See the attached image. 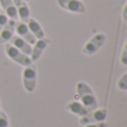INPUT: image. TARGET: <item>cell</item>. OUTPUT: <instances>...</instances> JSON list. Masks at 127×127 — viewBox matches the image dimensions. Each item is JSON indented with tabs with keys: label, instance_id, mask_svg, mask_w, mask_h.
<instances>
[{
	"label": "cell",
	"instance_id": "6da1fadb",
	"mask_svg": "<svg viewBox=\"0 0 127 127\" xmlns=\"http://www.w3.org/2000/svg\"><path fill=\"white\" fill-rule=\"evenodd\" d=\"M77 95L80 100V103L87 108L89 112H93L97 108V99L96 96L94 95L92 88L87 85L86 83L79 81L77 84Z\"/></svg>",
	"mask_w": 127,
	"mask_h": 127
},
{
	"label": "cell",
	"instance_id": "7a4b0ae2",
	"mask_svg": "<svg viewBox=\"0 0 127 127\" xmlns=\"http://www.w3.org/2000/svg\"><path fill=\"white\" fill-rule=\"evenodd\" d=\"M106 41V36L103 32H98L96 35H94L85 45H84L83 49H81V53L84 55L87 56H92L95 53L99 50V49L103 47V45Z\"/></svg>",
	"mask_w": 127,
	"mask_h": 127
},
{
	"label": "cell",
	"instance_id": "3957f363",
	"mask_svg": "<svg viewBox=\"0 0 127 127\" xmlns=\"http://www.w3.org/2000/svg\"><path fill=\"white\" fill-rule=\"evenodd\" d=\"M22 84L27 92L31 93L35 90L37 84V67L36 65L31 64L26 66L22 70Z\"/></svg>",
	"mask_w": 127,
	"mask_h": 127
},
{
	"label": "cell",
	"instance_id": "277c9868",
	"mask_svg": "<svg viewBox=\"0 0 127 127\" xmlns=\"http://www.w3.org/2000/svg\"><path fill=\"white\" fill-rule=\"evenodd\" d=\"M4 51H6L7 56H8L11 60H13L15 63L24 66V67L29 66V65L32 64V62H31V59H30L29 56L25 55L24 53H21L20 50H18L16 47H13L12 45L9 44V42H7V44L4 45Z\"/></svg>",
	"mask_w": 127,
	"mask_h": 127
},
{
	"label": "cell",
	"instance_id": "5b68a950",
	"mask_svg": "<svg viewBox=\"0 0 127 127\" xmlns=\"http://www.w3.org/2000/svg\"><path fill=\"white\" fill-rule=\"evenodd\" d=\"M106 117H107V109L106 108H96L93 112H89L87 115L80 117L79 119V124L80 125H87V124H94V123H100V122H105Z\"/></svg>",
	"mask_w": 127,
	"mask_h": 127
},
{
	"label": "cell",
	"instance_id": "8992f818",
	"mask_svg": "<svg viewBox=\"0 0 127 127\" xmlns=\"http://www.w3.org/2000/svg\"><path fill=\"white\" fill-rule=\"evenodd\" d=\"M60 8L72 13H85L86 8L80 0H57Z\"/></svg>",
	"mask_w": 127,
	"mask_h": 127
},
{
	"label": "cell",
	"instance_id": "52a82bcc",
	"mask_svg": "<svg viewBox=\"0 0 127 127\" xmlns=\"http://www.w3.org/2000/svg\"><path fill=\"white\" fill-rule=\"evenodd\" d=\"M15 31L17 32V36L21 37L24 40H26L27 42H29L30 45H33L36 42V38L35 36L31 33V31L29 30L28 26H27L26 22L22 21H16V28Z\"/></svg>",
	"mask_w": 127,
	"mask_h": 127
},
{
	"label": "cell",
	"instance_id": "ba28073f",
	"mask_svg": "<svg viewBox=\"0 0 127 127\" xmlns=\"http://www.w3.org/2000/svg\"><path fill=\"white\" fill-rule=\"evenodd\" d=\"M51 40L48 39V38H42V39H37L36 40V42L33 44V47H32V51H31V62L35 63L37 62L38 59L40 58V56L42 55V53H44V50L48 47V45H50Z\"/></svg>",
	"mask_w": 127,
	"mask_h": 127
},
{
	"label": "cell",
	"instance_id": "9c48e42d",
	"mask_svg": "<svg viewBox=\"0 0 127 127\" xmlns=\"http://www.w3.org/2000/svg\"><path fill=\"white\" fill-rule=\"evenodd\" d=\"M15 28H16V20L9 19L8 22L4 25L2 30L0 31V44H7L9 40L15 36Z\"/></svg>",
	"mask_w": 127,
	"mask_h": 127
},
{
	"label": "cell",
	"instance_id": "30bf717a",
	"mask_svg": "<svg viewBox=\"0 0 127 127\" xmlns=\"http://www.w3.org/2000/svg\"><path fill=\"white\" fill-rule=\"evenodd\" d=\"M9 44H11L13 47L20 50L21 53H24L25 55L27 56H30L31 55V51H32V47L29 42H27L26 40H24L21 37L19 36H12L10 40H9Z\"/></svg>",
	"mask_w": 127,
	"mask_h": 127
},
{
	"label": "cell",
	"instance_id": "8fae6325",
	"mask_svg": "<svg viewBox=\"0 0 127 127\" xmlns=\"http://www.w3.org/2000/svg\"><path fill=\"white\" fill-rule=\"evenodd\" d=\"M12 1L17 8L18 17L20 18L22 22H27L30 18V10H29V7L27 6L26 1H24V0H12Z\"/></svg>",
	"mask_w": 127,
	"mask_h": 127
},
{
	"label": "cell",
	"instance_id": "7c38bea8",
	"mask_svg": "<svg viewBox=\"0 0 127 127\" xmlns=\"http://www.w3.org/2000/svg\"><path fill=\"white\" fill-rule=\"evenodd\" d=\"M0 6L3 9V12L7 15V17L12 20L18 19V12L15 3L12 0H0Z\"/></svg>",
	"mask_w": 127,
	"mask_h": 127
},
{
	"label": "cell",
	"instance_id": "4fadbf2b",
	"mask_svg": "<svg viewBox=\"0 0 127 127\" xmlns=\"http://www.w3.org/2000/svg\"><path fill=\"white\" fill-rule=\"evenodd\" d=\"M66 109L79 117H83L89 113V110L80 103V101H70L66 105Z\"/></svg>",
	"mask_w": 127,
	"mask_h": 127
},
{
	"label": "cell",
	"instance_id": "5bb4252c",
	"mask_svg": "<svg viewBox=\"0 0 127 127\" xmlns=\"http://www.w3.org/2000/svg\"><path fill=\"white\" fill-rule=\"evenodd\" d=\"M26 24H27V26H28L29 30L31 31V33L35 36L36 39H42V38H45L44 29H42V27L40 26V24L36 19L29 18Z\"/></svg>",
	"mask_w": 127,
	"mask_h": 127
},
{
	"label": "cell",
	"instance_id": "9a60e30c",
	"mask_svg": "<svg viewBox=\"0 0 127 127\" xmlns=\"http://www.w3.org/2000/svg\"><path fill=\"white\" fill-rule=\"evenodd\" d=\"M117 88L121 90H127V72L118 79V81H117Z\"/></svg>",
	"mask_w": 127,
	"mask_h": 127
},
{
	"label": "cell",
	"instance_id": "2e32d148",
	"mask_svg": "<svg viewBox=\"0 0 127 127\" xmlns=\"http://www.w3.org/2000/svg\"><path fill=\"white\" fill-rule=\"evenodd\" d=\"M0 127H9V119L6 113H0Z\"/></svg>",
	"mask_w": 127,
	"mask_h": 127
},
{
	"label": "cell",
	"instance_id": "e0dca14e",
	"mask_svg": "<svg viewBox=\"0 0 127 127\" xmlns=\"http://www.w3.org/2000/svg\"><path fill=\"white\" fill-rule=\"evenodd\" d=\"M121 63L122 65H127V41L124 46V49H123V53L121 55Z\"/></svg>",
	"mask_w": 127,
	"mask_h": 127
},
{
	"label": "cell",
	"instance_id": "ac0fdd59",
	"mask_svg": "<svg viewBox=\"0 0 127 127\" xmlns=\"http://www.w3.org/2000/svg\"><path fill=\"white\" fill-rule=\"evenodd\" d=\"M9 18L7 17V15L4 12H0V31L2 30V28L4 27V25L8 22Z\"/></svg>",
	"mask_w": 127,
	"mask_h": 127
},
{
	"label": "cell",
	"instance_id": "d6986e66",
	"mask_svg": "<svg viewBox=\"0 0 127 127\" xmlns=\"http://www.w3.org/2000/svg\"><path fill=\"white\" fill-rule=\"evenodd\" d=\"M80 127H107L106 122H100V123H94V124H87V125H80Z\"/></svg>",
	"mask_w": 127,
	"mask_h": 127
},
{
	"label": "cell",
	"instance_id": "ffe728a7",
	"mask_svg": "<svg viewBox=\"0 0 127 127\" xmlns=\"http://www.w3.org/2000/svg\"><path fill=\"white\" fill-rule=\"evenodd\" d=\"M123 19L127 22V3L125 4V7L123 9Z\"/></svg>",
	"mask_w": 127,
	"mask_h": 127
},
{
	"label": "cell",
	"instance_id": "44dd1931",
	"mask_svg": "<svg viewBox=\"0 0 127 127\" xmlns=\"http://www.w3.org/2000/svg\"><path fill=\"white\" fill-rule=\"evenodd\" d=\"M0 12H1V6H0Z\"/></svg>",
	"mask_w": 127,
	"mask_h": 127
},
{
	"label": "cell",
	"instance_id": "7402d4cb",
	"mask_svg": "<svg viewBox=\"0 0 127 127\" xmlns=\"http://www.w3.org/2000/svg\"><path fill=\"white\" fill-rule=\"evenodd\" d=\"M24 1H26V2H27V1H29V0H24Z\"/></svg>",
	"mask_w": 127,
	"mask_h": 127
},
{
	"label": "cell",
	"instance_id": "603a6c76",
	"mask_svg": "<svg viewBox=\"0 0 127 127\" xmlns=\"http://www.w3.org/2000/svg\"><path fill=\"white\" fill-rule=\"evenodd\" d=\"M0 113H1V108H0Z\"/></svg>",
	"mask_w": 127,
	"mask_h": 127
}]
</instances>
